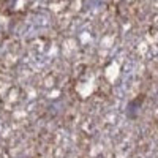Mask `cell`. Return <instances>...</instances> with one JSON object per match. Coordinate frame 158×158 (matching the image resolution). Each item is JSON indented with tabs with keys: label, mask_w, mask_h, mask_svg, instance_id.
Instances as JSON below:
<instances>
[{
	"label": "cell",
	"mask_w": 158,
	"mask_h": 158,
	"mask_svg": "<svg viewBox=\"0 0 158 158\" xmlns=\"http://www.w3.org/2000/svg\"><path fill=\"white\" fill-rule=\"evenodd\" d=\"M144 95H141V97H136L135 100H131L128 104H127V117L128 118H131V120H135V118L138 117V114H139V109H141V104H142V101H144Z\"/></svg>",
	"instance_id": "6da1fadb"
}]
</instances>
